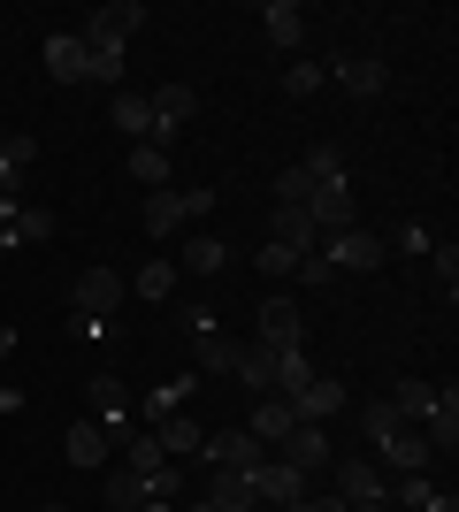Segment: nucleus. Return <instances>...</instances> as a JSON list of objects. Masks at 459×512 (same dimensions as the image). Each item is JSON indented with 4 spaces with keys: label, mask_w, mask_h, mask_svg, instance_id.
Masks as SVG:
<instances>
[{
    "label": "nucleus",
    "mask_w": 459,
    "mask_h": 512,
    "mask_svg": "<svg viewBox=\"0 0 459 512\" xmlns=\"http://www.w3.org/2000/svg\"><path fill=\"white\" fill-rule=\"evenodd\" d=\"M131 299L123 268H77L69 283V306H77V337H115V306Z\"/></svg>",
    "instance_id": "1"
},
{
    "label": "nucleus",
    "mask_w": 459,
    "mask_h": 512,
    "mask_svg": "<svg viewBox=\"0 0 459 512\" xmlns=\"http://www.w3.org/2000/svg\"><path fill=\"white\" fill-rule=\"evenodd\" d=\"M184 337H192V352H199V367H207V375H238V360H245V344L230 337V329H222L215 314H184Z\"/></svg>",
    "instance_id": "2"
},
{
    "label": "nucleus",
    "mask_w": 459,
    "mask_h": 512,
    "mask_svg": "<svg viewBox=\"0 0 459 512\" xmlns=\"http://www.w3.org/2000/svg\"><path fill=\"white\" fill-rule=\"evenodd\" d=\"M215 207V192H207V184H192V192H146V237H176L184 230V222H199V214Z\"/></svg>",
    "instance_id": "3"
},
{
    "label": "nucleus",
    "mask_w": 459,
    "mask_h": 512,
    "mask_svg": "<svg viewBox=\"0 0 459 512\" xmlns=\"http://www.w3.org/2000/svg\"><path fill=\"white\" fill-rule=\"evenodd\" d=\"M146 100H153V146L169 153V146H176V130L199 115V85H161V92H146Z\"/></svg>",
    "instance_id": "4"
},
{
    "label": "nucleus",
    "mask_w": 459,
    "mask_h": 512,
    "mask_svg": "<svg viewBox=\"0 0 459 512\" xmlns=\"http://www.w3.org/2000/svg\"><path fill=\"white\" fill-rule=\"evenodd\" d=\"M268 459H284V467H299L306 482H314V474H322L329 459H337V451H329V428H322V421H299V428L284 436V444L268 451Z\"/></svg>",
    "instance_id": "5"
},
{
    "label": "nucleus",
    "mask_w": 459,
    "mask_h": 512,
    "mask_svg": "<svg viewBox=\"0 0 459 512\" xmlns=\"http://www.w3.org/2000/svg\"><path fill=\"white\" fill-rule=\"evenodd\" d=\"M199 459H207V467L215 474H253L268 459L261 444H253V436H245V428H222V436H207V444H199Z\"/></svg>",
    "instance_id": "6"
},
{
    "label": "nucleus",
    "mask_w": 459,
    "mask_h": 512,
    "mask_svg": "<svg viewBox=\"0 0 459 512\" xmlns=\"http://www.w3.org/2000/svg\"><path fill=\"white\" fill-rule=\"evenodd\" d=\"M322 260L329 268H383V237H375L368 222H352V230L322 237Z\"/></svg>",
    "instance_id": "7"
},
{
    "label": "nucleus",
    "mask_w": 459,
    "mask_h": 512,
    "mask_svg": "<svg viewBox=\"0 0 459 512\" xmlns=\"http://www.w3.org/2000/svg\"><path fill=\"white\" fill-rule=\"evenodd\" d=\"M306 222H314L322 237L352 230V222H360V199H352V184H314V199H306Z\"/></svg>",
    "instance_id": "8"
},
{
    "label": "nucleus",
    "mask_w": 459,
    "mask_h": 512,
    "mask_svg": "<svg viewBox=\"0 0 459 512\" xmlns=\"http://www.w3.org/2000/svg\"><path fill=\"white\" fill-rule=\"evenodd\" d=\"M253 344H261V352H284V344H306V329H299V299H261V321H253Z\"/></svg>",
    "instance_id": "9"
},
{
    "label": "nucleus",
    "mask_w": 459,
    "mask_h": 512,
    "mask_svg": "<svg viewBox=\"0 0 459 512\" xmlns=\"http://www.w3.org/2000/svg\"><path fill=\"white\" fill-rule=\"evenodd\" d=\"M85 398H92V421H108V436H115V444H123V436H131V390H123V383H115V375H92V383H85Z\"/></svg>",
    "instance_id": "10"
},
{
    "label": "nucleus",
    "mask_w": 459,
    "mask_h": 512,
    "mask_svg": "<svg viewBox=\"0 0 459 512\" xmlns=\"http://www.w3.org/2000/svg\"><path fill=\"white\" fill-rule=\"evenodd\" d=\"M329 85L352 92V100H375V92H391V69L375 54H345V62H329Z\"/></svg>",
    "instance_id": "11"
},
{
    "label": "nucleus",
    "mask_w": 459,
    "mask_h": 512,
    "mask_svg": "<svg viewBox=\"0 0 459 512\" xmlns=\"http://www.w3.org/2000/svg\"><path fill=\"white\" fill-rule=\"evenodd\" d=\"M337 497L345 505H391V482L375 459H337Z\"/></svg>",
    "instance_id": "12"
},
{
    "label": "nucleus",
    "mask_w": 459,
    "mask_h": 512,
    "mask_svg": "<svg viewBox=\"0 0 459 512\" xmlns=\"http://www.w3.org/2000/svg\"><path fill=\"white\" fill-rule=\"evenodd\" d=\"M306 490H314V482H306L299 467H284V459H261V467H253V497H261V505H276V512L299 505Z\"/></svg>",
    "instance_id": "13"
},
{
    "label": "nucleus",
    "mask_w": 459,
    "mask_h": 512,
    "mask_svg": "<svg viewBox=\"0 0 459 512\" xmlns=\"http://www.w3.org/2000/svg\"><path fill=\"white\" fill-rule=\"evenodd\" d=\"M268 245H284V253H322V230L306 222V207H268Z\"/></svg>",
    "instance_id": "14"
},
{
    "label": "nucleus",
    "mask_w": 459,
    "mask_h": 512,
    "mask_svg": "<svg viewBox=\"0 0 459 512\" xmlns=\"http://www.w3.org/2000/svg\"><path fill=\"white\" fill-rule=\"evenodd\" d=\"M138 23H146V8H138V0H108V8H92V16H85V39L131 46V39H138Z\"/></svg>",
    "instance_id": "15"
},
{
    "label": "nucleus",
    "mask_w": 459,
    "mask_h": 512,
    "mask_svg": "<svg viewBox=\"0 0 459 512\" xmlns=\"http://www.w3.org/2000/svg\"><path fill=\"white\" fill-rule=\"evenodd\" d=\"M291 428H299V413H291V398H253V421H245V436H253V444L261 451H276L291 436Z\"/></svg>",
    "instance_id": "16"
},
{
    "label": "nucleus",
    "mask_w": 459,
    "mask_h": 512,
    "mask_svg": "<svg viewBox=\"0 0 459 512\" xmlns=\"http://www.w3.org/2000/svg\"><path fill=\"white\" fill-rule=\"evenodd\" d=\"M108 451H115L108 421H92V413H85V421H69V444H62V459H69V467H100Z\"/></svg>",
    "instance_id": "17"
},
{
    "label": "nucleus",
    "mask_w": 459,
    "mask_h": 512,
    "mask_svg": "<svg viewBox=\"0 0 459 512\" xmlns=\"http://www.w3.org/2000/svg\"><path fill=\"white\" fill-rule=\"evenodd\" d=\"M261 31H268V46L299 54V46H306V8H299V0H268V8H261Z\"/></svg>",
    "instance_id": "18"
},
{
    "label": "nucleus",
    "mask_w": 459,
    "mask_h": 512,
    "mask_svg": "<svg viewBox=\"0 0 459 512\" xmlns=\"http://www.w3.org/2000/svg\"><path fill=\"white\" fill-rule=\"evenodd\" d=\"M421 444L429 451H459V390L452 383L437 390V406H429V421H421Z\"/></svg>",
    "instance_id": "19"
},
{
    "label": "nucleus",
    "mask_w": 459,
    "mask_h": 512,
    "mask_svg": "<svg viewBox=\"0 0 459 512\" xmlns=\"http://www.w3.org/2000/svg\"><path fill=\"white\" fill-rule=\"evenodd\" d=\"M77 39H85V31H77ZM123 77H131L123 46H115V39H85V85H115V92H123Z\"/></svg>",
    "instance_id": "20"
},
{
    "label": "nucleus",
    "mask_w": 459,
    "mask_h": 512,
    "mask_svg": "<svg viewBox=\"0 0 459 512\" xmlns=\"http://www.w3.org/2000/svg\"><path fill=\"white\" fill-rule=\"evenodd\" d=\"M46 77H54V85H85V39H77V31H54V39H46Z\"/></svg>",
    "instance_id": "21"
},
{
    "label": "nucleus",
    "mask_w": 459,
    "mask_h": 512,
    "mask_svg": "<svg viewBox=\"0 0 459 512\" xmlns=\"http://www.w3.org/2000/svg\"><path fill=\"white\" fill-rule=\"evenodd\" d=\"M108 115H115V130H123V138L153 146V100H146V92H131V85H123V92L108 100Z\"/></svg>",
    "instance_id": "22"
},
{
    "label": "nucleus",
    "mask_w": 459,
    "mask_h": 512,
    "mask_svg": "<svg viewBox=\"0 0 459 512\" xmlns=\"http://www.w3.org/2000/svg\"><path fill=\"white\" fill-rule=\"evenodd\" d=\"M176 268H192V276H222V268H230V245H222L215 230H192V237H184V253H176Z\"/></svg>",
    "instance_id": "23"
},
{
    "label": "nucleus",
    "mask_w": 459,
    "mask_h": 512,
    "mask_svg": "<svg viewBox=\"0 0 459 512\" xmlns=\"http://www.w3.org/2000/svg\"><path fill=\"white\" fill-rule=\"evenodd\" d=\"M153 436H161V459H176V467H184V459H199V444H207L192 413H169V421H153Z\"/></svg>",
    "instance_id": "24"
},
{
    "label": "nucleus",
    "mask_w": 459,
    "mask_h": 512,
    "mask_svg": "<svg viewBox=\"0 0 459 512\" xmlns=\"http://www.w3.org/2000/svg\"><path fill=\"white\" fill-rule=\"evenodd\" d=\"M291 413H299V421H322V428H329V413H345V383L314 375V383H306L299 398H291Z\"/></svg>",
    "instance_id": "25"
},
{
    "label": "nucleus",
    "mask_w": 459,
    "mask_h": 512,
    "mask_svg": "<svg viewBox=\"0 0 459 512\" xmlns=\"http://www.w3.org/2000/svg\"><path fill=\"white\" fill-rule=\"evenodd\" d=\"M54 237V207H16V222L0 230V253H16V245H46Z\"/></svg>",
    "instance_id": "26"
},
{
    "label": "nucleus",
    "mask_w": 459,
    "mask_h": 512,
    "mask_svg": "<svg viewBox=\"0 0 459 512\" xmlns=\"http://www.w3.org/2000/svg\"><path fill=\"white\" fill-rule=\"evenodd\" d=\"M429 459H437V451L421 444V428H398L391 444H383V467H391V474H421Z\"/></svg>",
    "instance_id": "27"
},
{
    "label": "nucleus",
    "mask_w": 459,
    "mask_h": 512,
    "mask_svg": "<svg viewBox=\"0 0 459 512\" xmlns=\"http://www.w3.org/2000/svg\"><path fill=\"white\" fill-rule=\"evenodd\" d=\"M207 505H215V512H261L253 474H215V482H207Z\"/></svg>",
    "instance_id": "28"
},
{
    "label": "nucleus",
    "mask_w": 459,
    "mask_h": 512,
    "mask_svg": "<svg viewBox=\"0 0 459 512\" xmlns=\"http://www.w3.org/2000/svg\"><path fill=\"white\" fill-rule=\"evenodd\" d=\"M383 398H391V406H398L406 421L421 428V421H429V406H437V383H421V375H406V383H391Z\"/></svg>",
    "instance_id": "29"
},
{
    "label": "nucleus",
    "mask_w": 459,
    "mask_h": 512,
    "mask_svg": "<svg viewBox=\"0 0 459 512\" xmlns=\"http://www.w3.org/2000/svg\"><path fill=\"white\" fill-rule=\"evenodd\" d=\"M306 383H314V360H306V344H284V352H276V398H299Z\"/></svg>",
    "instance_id": "30"
},
{
    "label": "nucleus",
    "mask_w": 459,
    "mask_h": 512,
    "mask_svg": "<svg viewBox=\"0 0 459 512\" xmlns=\"http://www.w3.org/2000/svg\"><path fill=\"white\" fill-rule=\"evenodd\" d=\"M360 428H368V444L383 451V444L398 436V428H414V421H406V413H398L391 398H368V406H360Z\"/></svg>",
    "instance_id": "31"
},
{
    "label": "nucleus",
    "mask_w": 459,
    "mask_h": 512,
    "mask_svg": "<svg viewBox=\"0 0 459 512\" xmlns=\"http://www.w3.org/2000/svg\"><path fill=\"white\" fill-rule=\"evenodd\" d=\"M238 383L253 390V398H276V352H261V344H245V360H238Z\"/></svg>",
    "instance_id": "32"
},
{
    "label": "nucleus",
    "mask_w": 459,
    "mask_h": 512,
    "mask_svg": "<svg viewBox=\"0 0 459 512\" xmlns=\"http://www.w3.org/2000/svg\"><path fill=\"white\" fill-rule=\"evenodd\" d=\"M131 176L146 184V192H169V176H176V161L161 146H131Z\"/></svg>",
    "instance_id": "33"
},
{
    "label": "nucleus",
    "mask_w": 459,
    "mask_h": 512,
    "mask_svg": "<svg viewBox=\"0 0 459 512\" xmlns=\"http://www.w3.org/2000/svg\"><path fill=\"white\" fill-rule=\"evenodd\" d=\"M176 276H184V268H176V260H146V268H138V299H146V306L176 299Z\"/></svg>",
    "instance_id": "34"
},
{
    "label": "nucleus",
    "mask_w": 459,
    "mask_h": 512,
    "mask_svg": "<svg viewBox=\"0 0 459 512\" xmlns=\"http://www.w3.org/2000/svg\"><path fill=\"white\" fill-rule=\"evenodd\" d=\"M123 467H131V474L169 467V459H161V436H153V428H131V436H123Z\"/></svg>",
    "instance_id": "35"
},
{
    "label": "nucleus",
    "mask_w": 459,
    "mask_h": 512,
    "mask_svg": "<svg viewBox=\"0 0 459 512\" xmlns=\"http://www.w3.org/2000/svg\"><path fill=\"white\" fill-rule=\"evenodd\" d=\"M100 505H108V512H138V505H146V482H138L131 467H115L108 490H100Z\"/></svg>",
    "instance_id": "36"
},
{
    "label": "nucleus",
    "mask_w": 459,
    "mask_h": 512,
    "mask_svg": "<svg viewBox=\"0 0 459 512\" xmlns=\"http://www.w3.org/2000/svg\"><path fill=\"white\" fill-rule=\"evenodd\" d=\"M192 390H199V375H176V383H161V390L146 398V421H169V413H184V398H192Z\"/></svg>",
    "instance_id": "37"
},
{
    "label": "nucleus",
    "mask_w": 459,
    "mask_h": 512,
    "mask_svg": "<svg viewBox=\"0 0 459 512\" xmlns=\"http://www.w3.org/2000/svg\"><path fill=\"white\" fill-rule=\"evenodd\" d=\"M31 161H39V146H31V138H8V146H0V192H16V176L31 169Z\"/></svg>",
    "instance_id": "38"
},
{
    "label": "nucleus",
    "mask_w": 459,
    "mask_h": 512,
    "mask_svg": "<svg viewBox=\"0 0 459 512\" xmlns=\"http://www.w3.org/2000/svg\"><path fill=\"white\" fill-rule=\"evenodd\" d=\"M322 85H329V69H322V62H291V69H284V92H291V100H314Z\"/></svg>",
    "instance_id": "39"
},
{
    "label": "nucleus",
    "mask_w": 459,
    "mask_h": 512,
    "mask_svg": "<svg viewBox=\"0 0 459 512\" xmlns=\"http://www.w3.org/2000/svg\"><path fill=\"white\" fill-rule=\"evenodd\" d=\"M299 169L314 176V184H352V176H345V153H337V146H314V161H299Z\"/></svg>",
    "instance_id": "40"
},
{
    "label": "nucleus",
    "mask_w": 459,
    "mask_h": 512,
    "mask_svg": "<svg viewBox=\"0 0 459 512\" xmlns=\"http://www.w3.org/2000/svg\"><path fill=\"white\" fill-rule=\"evenodd\" d=\"M429 497H437V482H429V474H398V482H391V505H406V512H421Z\"/></svg>",
    "instance_id": "41"
},
{
    "label": "nucleus",
    "mask_w": 459,
    "mask_h": 512,
    "mask_svg": "<svg viewBox=\"0 0 459 512\" xmlns=\"http://www.w3.org/2000/svg\"><path fill=\"white\" fill-rule=\"evenodd\" d=\"M306 199H314V176H306V169H284V176H276V207H306Z\"/></svg>",
    "instance_id": "42"
},
{
    "label": "nucleus",
    "mask_w": 459,
    "mask_h": 512,
    "mask_svg": "<svg viewBox=\"0 0 459 512\" xmlns=\"http://www.w3.org/2000/svg\"><path fill=\"white\" fill-rule=\"evenodd\" d=\"M429 260H437V283H444V299L459 291V245H429Z\"/></svg>",
    "instance_id": "43"
},
{
    "label": "nucleus",
    "mask_w": 459,
    "mask_h": 512,
    "mask_svg": "<svg viewBox=\"0 0 459 512\" xmlns=\"http://www.w3.org/2000/svg\"><path fill=\"white\" fill-rule=\"evenodd\" d=\"M261 276H299V253H284V245H261Z\"/></svg>",
    "instance_id": "44"
},
{
    "label": "nucleus",
    "mask_w": 459,
    "mask_h": 512,
    "mask_svg": "<svg viewBox=\"0 0 459 512\" xmlns=\"http://www.w3.org/2000/svg\"><path fill=\"white\" fill-rule=\"evenodd\" d=\"M284 512H345V497H337V490H329V497H322V490H306L299 505H284Z\"/></svg>",
    "instance_id": "45"
},
{
    "label": "nucleus",
    "mask_w": 459,
    "mask_h": 512,
    "mask_svg": "<svg viewBox=\"0 0 459 512\" xmlns=\"http://www.w3.org/2000/svg\"><path fill=\"white\" fill-rule=\"evenodd\" d=\"M398 253L421 260V253H429V230H421V222H398Z\"/></svg>",
    "instance_id": "46"
},
{
    "label": "nucleus",
    "mask_w": 459,
    "mask_h": 512,
    "mask_svg": "<svg viewBox=\"0 0 459 512\" xmlns=\"http://www.w3.org/2000/svg\"><path fill=\"white\" fill-rule=\"evenodd\" d=\"M16 360V329H8V321H0V367Z\"/></svg>",
    "instance_id": "47"
},
{
    "label": "nucleus",
    "mask_w": 459,
    "mask_h": 512,
    "mask_svg": "<svg viewBox=\"0 0 459 512\" xmlns=\"http://www.w3.org/2000/svg\"><path fill=\"white\" fill-rule=\"evenodd\" d=\"M421 512H459V497H452V490H437V497H429Z\"/></svg>",
    "instance_id": "48"
},
{
    "label": "nucleus",
    "mask_w": 459,
    "mask_h": 512,
    "mask_svg": "<svg viewBox=\"0 0 459 512\" xmlns=\"http://www.w3.org/2000/svg\"><path fill=\"white\" fill-rule=\"evenodd\" d=\"M16 207H23L16 192H0V230H8V222H16Z\"/></svg>",
    "instance_id": "49"
},
{
    "label": "nucleus",
    "mask_w": 459,
    "mask_h": 512,
    "mask_svg": "<svg viewBox=\"0 0 459 512\" xmlns=\"http://www.w3.org/2000/svg\"><path fill=\"white\" fill-rule=\"evenodd\" d=\"M192 512H215V505H207V497H199V505H192Z\"/></svg>",
    "instance_id": "50"
},
{
    "label": "nucleus",
    "mask_w": 459,
    "mask_h": 512,
    "mask_svg": "<svg viewBox=\"0 0 459 512\" xmlns=\"http://www.w3.org/2000/svg\"><path fill=\"white\" fill-rule=\"evenodd\" d=\"M39 512H69V505H39Z\"/></svg>",
    "instance_id": "51"
},
{
    "label": "nucleus",
    "mask_w": 459,
    "mask_h": 512,
    "mask_svg": "<svg viewBox=\"0 0 459 512\" xmlns=\"http://www.w3.org/2000/svg\"><path fill=\"white\" fill-rule=\"evenodd\" d=\"M0 146H8V130H0Z\"/></svg>",
    "instance_id": "52"
},
{
    "label": "nucleus",
    "mask_w": 459,
    "mask_h": 512,
    "mask_svg": "<svg viewBox=\"0 0 459 512\" xmlns=\"http://www.w3.org/2000/svg\"><path fill=\"white\" fill-rule=\"evenodd\" d=\"M391 512H406V505H391Z\"/></svg>",
    "instance_id": "53"
}]
</instances>
